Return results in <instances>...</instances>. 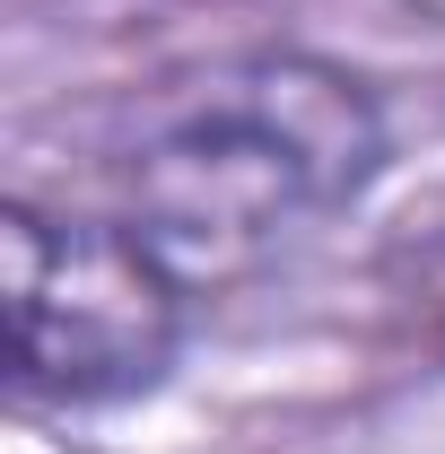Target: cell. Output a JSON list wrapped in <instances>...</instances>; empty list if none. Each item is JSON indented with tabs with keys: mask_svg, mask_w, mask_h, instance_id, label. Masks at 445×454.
<instances>
[{
	"mask_svg": "<svg viewBox=\"0 0 445 454\" xmlns=\"http://www.w3.org/2000/svg\"><path fill=\"white\" fill-rule=\"evenodd\" d=\"M393 158L385 106L324 53H245L149 106L113 149V219L158 245L192 297L271 271L279 254L349 210Z\"/></svg>",
	"mask_w": 445,
	"mask_h": 454,
	"instance_id": "1",
	"label": "cell"
},
{
	"mask_svg": "<svg viewBox=\"0 0 445 454\" xmlns=\"http://www.w3.org/2000/svg\"><path fill=\"white\" fill-rule=\"evenodd\" d=\"M0 288H9V394L35 411H113L158 394L192 324V288L113 210L9 201Z\"/></svg>",
	"mask_w": 445,
	"mask_h": 454,
	"instance_id": "2",
	"label": "cell"
}]
</instances>
